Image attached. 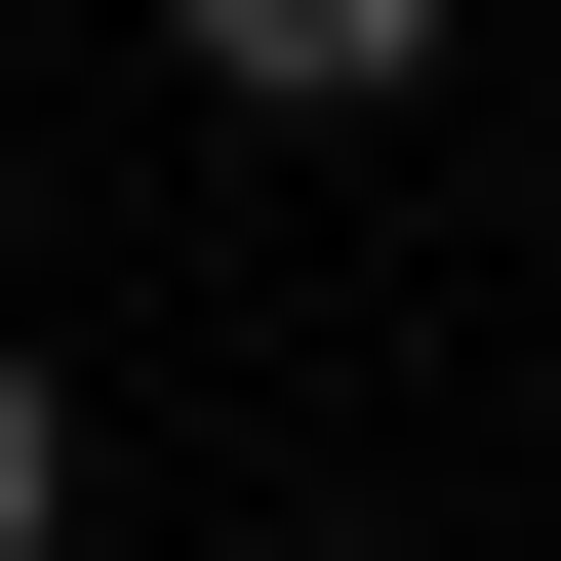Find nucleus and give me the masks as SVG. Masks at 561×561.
<instances>
[{
	"label": "nucleus",
	"instance_id": "f257e3e1",
	"mask_svg": "<svg viewBox=\"0 0 561 561\" xmlns=\"http://www.w3.org/2000/svg\"><path fill=\"white\" fill-rule=\"evenodd\" d=\"M161 41H201L241 121H401V81H442V0H161Z\"/></svg>",
	"mask_w": 561,
	"mask_h": 561
},
{
	"label": "nucleus",
	"instance_id": "f03ea898",
	"mask_svg": "<svg viewBox=\"0 0 561 561\" xmlns=\"http://www.w3.org/2000/svg\"><path fill=\"white\" fill-rule=\"evenodd\" d=\"M0 561H81V401H41V362H0Z\"/></svg>",
	"mask_w": 561,
	"mask_h": 561
}]
</instances>
